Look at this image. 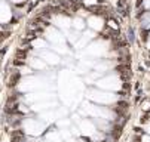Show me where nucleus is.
Instances as JSON below:
<instances>
[{
  "label": "nucleus",
  "mask_w": 150,
  "mask_h": 142,
  "mask_svg": "<svg viewBox=\"0 0 150 142\" xmlns=\"http://www.w3.org/2000/svg\"><path fill=\"white\" fill-rule=\"evenodd\" d=\"M19 78H21V73H19V70H13V71H11V74H9V78H8V87H15L16 85H18V82H19Z\"/></svg>",
  "instance_id": "1"
},
{
  "label": "nucleus",
  "mask_w": 150,
  "mask_h": 142,
  "mask_svg": "<svg viewBox=\"0 0 150 142\" xmlns=\"http://www.w3.org/2000/svg\"><path fill=\"white\" fill-rule=\"evenodd\" d=\"M134 38H135V37H134V30L129 28V30H128V40H129V42L132 43V42H134Z\"/></svg>",
  "instance_id": "2"
}]
</instances>
